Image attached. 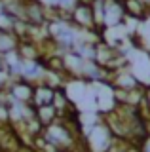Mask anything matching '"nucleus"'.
Segmentation results:
<instances>
[{"instance_id": "6e6552de", "label": "nucleus", "mask_w": 150, "mask_h": 152, "mask_svg": "<svg viewBox=\"0 0 150 152\" xmlns=\"http://www.w3.org/2000/svg\"><path fill=\"white\" fill-rule=\"evenodd\" d=\"M34 114H36V120L42 124V127H48L51 126L53 122H57L59 118V112L53 104H46V107H36L34 108Z\"/></svg>"}, {"instance_id": "7ed1b4c3", "label": "nucleus", "mask_w": 150, "mask_h": 152, "mask_svg": "<svg viewBox=\"0 0 150 152\" xmlns=\"http://www.w3.org/2000/svg\"><path fill=\"white\" fill-rule=\"evenodd\" d=\"M8 95L13 101L19 103H32V93H34V84L23 78H13L8 86Z\"/></svg>"}, {"instance_id": "f03ea898", "label": "nucleus", "mask_w": 150, "mask_h": 152, "mask_svg": "<svg viewBox=\"0 0 150 152\" xmlns=\"http://www.w3.org/2000/svg\"><path fill=\"white\" fill-rule=\"evenodd\" d=\"M125 19L124 0H105V31L122 27Z\"/></svg>"}, {"instance_id": "20e7f679", "label": "nucleus", "mask_w": 150, "mask_h": 152, "mask_svg": "<svg viewBox=\"0 0 150 152\" xmlns=\"http://www.w3.org/2000/svg\"><path fill=\"white\" fill-rule=\"evenodd\" d=\"M110 86L112 88H120V89H137V88H143V82L131 72L127 66H124V69L112 72Z\"/></svg>"}, {"instance_id": "423d86ee", "label": "nucleus", "mask_w": 150, "mask_h": 152, "mask_svg": "<svg viewBox=\"0 0 150 152\" xmlns=\"http://www.w3.org/2000/svg\"><path fill=\"white\" fill-rule=\"evenodd\" d=\"M15 51L23 61H38L44 55L42 53V46L34 40H19V46H17Z\"/></svg>"}, {"instance_id": "9d476101", "label": "nucleus", "mask_w": 150, "mask_h": 152, "mask_svg": "<svg viewBox=\"0 0 150 152\" xmlns=\"http://www.w3.org/2000/svg\"><path fill=\"white\" fill-rule=\"evenodd\" d=\"M144 103L150 108V86H144Z\"/></svg>"}, {"instance_id": "39448f33", "label": "nucleus", "mask_w": 150, "mask_h": 152, "mask_svg": "<svg viewBox=\"0 0 150 152\" xmlns=\"http://www.w3.org/2000/svg\"><path fill=\"white\" fill-rule=\"evenodd\" d=\"M55 97V88H51L50 84L46 82H38L34 84V93H32V107H46V104H51Z\"/></svg>"}, {"instance_id": "0eeeda50", "label": "nucleus", "mask_w": 150, "mask_h": 152, "mask_svg": "<svg viewBox=\"0 0 150 152\" xmlns=\"http://www.w3.org/2000/svg\"><path fill=\"white\" fill-rule=\"evenodd\" d=\"M124 10H125V15L131 19H146L150 15V8L143 0H124Z\"/></svg>"}, {"instance_id": "9b49d317", "label": "nucleus", "mask_w": 150, "mask_h": 152, "mask_svg": "<svg viewBox=\"0 0 150 152\" xmlns=\"http://www.w3.org/2000/svg\"><path fill=\"white\" fill-rule=\"evenodd\" d=\"M143 2H144V4H146V6L150 8V0H143Z\"/></svg>"}, {"instance_id": "1a4fd4ad", "label": "nucleus", "mask_w": 150, "mask_h": 152, "mask_svg": "<svg viewBox=\"0 0 150 152\" xmlns=\"http://www.w3.org/2000/svg\"><path fill=\"white\" fill-rule=\"evenodd\" d=\"M19 46V38H17L13 32H8V31H0V57L12 53V51L17 50Z\"/></svg>"}, {"instance_id": "f257e3e1", "label": "nucleus", "mask_w": 150, "mask_h": 152, "mask_svg": "<svg viewBox=\"0 0 150 152\" xmlns=\"http://www.w3.org/2000/svg\"><path fill=\"white\" fill-rule=\"evenodd\" d=\"M70 21H72V25H76L82 31H93V28H97L95 19H93V8L90 2H82L80 0L72 8V12H70Z\"/></svg>"}]
</instances>
